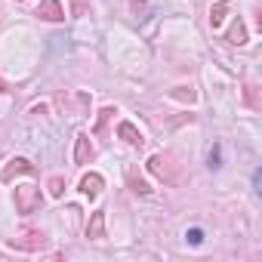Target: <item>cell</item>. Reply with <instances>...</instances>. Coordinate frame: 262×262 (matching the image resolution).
Instances as JSON below:
<instances>
[{
  "label": "cell",
  "mask_w": 262,
  "mask_h": 262,
  "mask_svg": "<svg viewBox=\"0 0 262 262\" xmlns=\"http://www.w3.org/2000/svg\"><path fill=\"white\" fill-rule=\"evenodd\" d=\"M40 207V188L37 185H19L16 188V210L19 213H34Z\"/></svg>",
  "instance_id": "1"
},
{
  "label": "cell",
  "mask_w": 262,
  "mask_h": 262,
  "mask_svg": "<svg viewBox=\"0 0 262 262\" xmlns=\"http://www.w3.org/2000/svg\"><path fill=\"white\" fill-rule=\"evenodd\" d=\"M37 16H40V19H47V22H62V19H65V10H62L59 0H40Z\"/></svg>",
  "instance_id": "2"
},
{
  "label": "cell",
  "mask_w": 262,
  "mask_h": 262,
  "mask_svg": "<svg viewBox=\"0 0 262 262\" xmlns=\"http://www.w3.org/2000/svg\"><path fill=\"white\" fill-rule=\"evenodd\" d=\"M117 136H120V139H126L129 145H136V148H142V145H145V136L139 133V129H136L133 123H126V120L117 126Z\"/></svg>",
  "instance_id": "3"
},
{
  "label": "cell",
  "mask_w": 262,
  "mask_h": 262,
  "mask_svg": "<svg viewBox=\"0 0 262 262\" xmlns=\"http://www.w3.org/2000/svg\"><path fill=\"white\" fill-rule=\"evenodd\" d=\"M86 237H90V241H102V237H105V213H102V210L93 213V219H90V225H86Z\"/></svg>",
  "instance_id": "4"
},
{
  "label": "cell",
  "mask_w": 262,
  "mask_h": 262,
  "mask_svg": "<svg viewBox=\"0 0 262 262\" xmlns=\"http://www.w3.org/2000/svg\"><path fill=\"white\" fill-rule=\"evenodd\" d=\"M43 244H47V241H43V234H37V231L25 234V241H19V237H16V241H10V247H13V250H40Z\"/></svg>",
  "instance_id": "5"
},
{
  "label": "cell",
  "mask_w": 262,
  "mask_h": 262,
  "mask_svg": "<svg viewBox=\"0 0 262 262\" xmlns=\"http://www.w3.org/2000/svg\"><path fill=\"white\" fill-rule=\"evenodd\" d=\"M16 173H31V164H28L25 158H16V161H10V167H7L4 173H0V179H4V182H10Z\"/></svg>",
  "instance_id": "6"
},
{
  "label": "cell",
  "mask_w": 262,
  "mask_h": 262,
  "mask_svg": "<svg viewBox=\"0 0 262 262\" xmlns=\"http://www.w3.org/2000/svg\"><path fill=\"white\" fill-rule=\"evenodd\" d=\"M80 191H83V194H90V198H96V194L102 191V176H99V173L83 176V179H80Z\"/></svg>",
  "instance_id": "7"
},
{
  "label": "cell",
  "mask_w": 262,
  "mask_h": 262,
  "mask_svg": "<svg viewBox=\"0 0 262 262\" xmlns=\"http://www.w3.org/2000/svg\"><path fill=\"white\" fill-rule=\"evenodd\" d=\"M74 161H77V164H90V161H93V145H90V136H80V139H77Z\"/></svg>",
  "instance_id": "8"
},
{
  "label": "cell",
  "mask_w": 262,
  "mask_h": 262,
  "mask_svg": "<svg viewBox=\"0 0 262 262\" xmlns=\"http://www.w3.org/2000/svg\"><path fill=\"white\" fill-rule=\"evenodd\" d=\"M228 43H234V47L247 43V28H244V22H241V19L231 25V31H228Z\"/></svg>",
  "instance_id": "9"
},
{
  "label": "cell",
  "mask_w": 262,
  "mask_h": 262,
  "mask_svg": "<svg viewBox=\"0 0 262 262\" xmlns=\"http://www.w3.org/2000/svg\"><path fill=\"white\" fill-rule=\"evenodd\" d=\"M225 13H228V4H216V7L210 10V25L219 28V25L225 22Z\"/></svg>",
  "instance_id": "10"
},
{
  "label": "cell",
  "mask_w": 262,
  "mask_h": 262,
  "mask_svg": "<svg viewBox=\"0 0 262 262\" xmlns=\"http://www.w3.org/2000/svg\"><path fill=\"white\" fill-rule=\"evenodd\" d=\"M185 241H188L191 247H198V244H204V231H201V228H191V231H185Z\"/></svg>",
  "instance_id": "11"
},
{
  "label": "cell",
  "mask_w": 262,
  "mask_h": 262,
  "mask_svg": "<svg viewBox=\"0 0 262 262\" xmlns=\"http://www.w3.org/2000/svg\"><path fill=\"white\" fill-rule=\"evenodd\" d=\"M62 188H65V182H62L59 176H53V179H50V194H53V198H59V194H62Z\"/></svg>",
  "instance_id": "12"
},
{
  "label": "cell",
  "mask_w": 262,
  "mask_h": 262,
  "mask_svg": "<svg viewBox=\"0 0 262 262\" xmlns=\"http://www.w3.org/2000/svg\"><path fill=\"white\" fill-rule=\"evenodd\" d=\"M247 102H250L253 108H259V99H256V86H247Z\"/></svg>",
  "instance_id": "13"
},
{
  "label": "cell",
  "mask_w": 262,
  "mask_h": 262,
  "mask_svg": "<svg viewBox=\"0 0 262 262\" xmlns=\"http://www.w3.org/2000/svg\"><path fill=\"white\" fill-rule=\"evenodd\" d=\"M173 99H182V102L188 99V102H191V99H194V93H191V90H188V93H185V90H176V93H173Z\"/></svg>",
  "instance_id": "14"
},
{
  "label": "cell",
  "mask_w": 262,
  "mask_h": 262,
  "mask_svg": "<svg viewBox=\"0 0 262 262\" xmlns=\"http://www.w3.org/2000/svg\"><path fill=\"white\" fill-rule=\"evenodd\" d=\"M74 16H83V0H74Z\"/></svg>",
  "instance_id": "15"
}]
</instances>
